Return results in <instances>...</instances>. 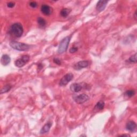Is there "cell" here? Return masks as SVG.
<instances>
[{
    "mask_svg": "<svg viewBox=\"0 0 137 137\" xmlns=\"http://www.w3.org/2000/svg\"><path fill=\"white\" fill-rule=\"evenodd\" d=\"M23 32V27L20 23H15L11 26L9 33L16 37L19 38L22 35Z\"/></svg>",
    "mask_w": 137,
    "mask_h": 137,
    "instance_id": "6da1fadb",
    "label": "cell"
},
{
    "mask_svg": "<svg viewBox=\"0 0 137 137\" xmlns=\"http://www.w3.org/2000/svg\"><path fill=\"white\" fill-rule=\"evenodd\" d=\"M10 45L12 48L18 51H26L31 48V45L24 43L19 42L16 41H12L10 42Z\"/></svg>",
    "mask_w": 137,
    "mask_h": 137,
    "instance_id": "7a4b0ae2",
    "label": "cell"
},
{
    "mask_svg": "<svg viewBox=\"0 0 137 137\" xmlns=\"http://www.w3.org/2000/svg\"><path fill=\"white\" fill-rule=\"evenodd\" d=\"M71 36H66L65 38L63 39L59 44L58 48V53L61 54L64 53H65L67 49L68 45L69 44L70 40H71Z\"/></svg>",
    "mask_w": 137,
    "mask_h": 137,
    "instance_id": "3957f363",
    "label": "cell"
},
{
    "mask_svg": "<svg viewBox=\"0 0 137 137\" xmlns=\"http://www.w3.org/2000/svg\"><path fill=\"white\" fill-rule=\"evenodd\" d=\"M30 60V56L27 55L22 56L21 57L17 59L15 62V65L18 67H21L24 66Z\"/></svg>",
    "mask_w": 137,
    "mask_h": 137,
    "instance_id": "277c9868",
    "label": "cell"
},
{
    "mask_svg": "<svg viewBox=\"0 0 137 137\" xmlns=\"http://www.w3.org/2000/svg\"><path fill=\"white\" fill-rule=\"evenodd\" d=\"M73 78H74V75L71 73L67 74L62 78L59 83V85L60 86H65L71 81Z\"/></svg>",
    "mask_w": 137,
    "mask_h": 137,
    "instance_id": "5b68a950",
    "label": "cell"
},
{
    "mask_svg": "<svg viewBox=\"0 0 137 137\" xmlns=\"http://www.w3.org/2000/svg\"><path fill=\"white\" fill-rule=\"evenodd\" d=\"M74 99L77 103L82 104L86 102L87 101H88L89 100V97L86 94H82L76 96Z\"/></svg>",
    "mask_w": 137,
    "mask_h": 137,
    "instance_id": "8992f818",
    "label": "cell"
},
{
    "mask_svg": "<svg viewBox=\"0 0 137 137\" xmlns=\"http://www.w3.org/2000/svg\"><path fill=\"white\" fill-rule=\"evenodd\" d=\"M89 65V62L87 61H82L76 63L74 67L76 70H80L82 68L87 67Z\"/></svg>",
    "mask_w": 137,
    "mask_h": 137,
    "instance_id": "52a82bcc",
    "label": "cell"
},
{
    "mask_svg": "<svg viewBox=\"0 0 137 137\" xmlns=\"http://www.w3.org/2000/svg\"><path fill=\"white\" fill-rule=\"evenodd\" d=\"M108 2V1H99L97 3V6H96V9H97V11L99 12H101L104 10L106 7Z\"/></svg>",
    "mask_w": 137,
    "mask_h": 137,
    "instance_id": "ba28073f",
    "label": "cell"
},
{
    "mask_svg": "<svg viewBox=\"0 0 137 137\" xmlns=\"http://www.w3.org/2000/svg\"><path fill=\"white\" fill-rule=\"evenodd\" d=\"M83 86H82L81 84L79 83H74L71 85L70 86V89L71 91L75 93L79 92L83 89Z\"/></svg>",
    "mask_w": 137,
    "mask_h": 137,
    "instance_id": "9c48e42d",
    "label": "cell"
},
{
    "mask_svg": "<svg viewBox=\"0 0 137 137\" xmlns=\"http://www.w3.org/2000/svg\"><path fill=\"white\" fill-rule=\"evenodd\" d=\"M41 11L45 16H49L52 14V8L48 5H42L41 8Z\"/></svg>",
    "mask_w": 137,
    "mask_h": 137,
    "instance_id": "30bf717a",
    "label": "cell"
},
{
    "mask_svg": "<svg viewBox=\"0 0 137 137\" xmlns=\"http://www.w3.org/2000/svg\"><path fill=\"white\" fill-rule=\"evenodd\" d=\"M11 58L8 55L4 54L3 55L1 59V63L3 66H7L9 63H10Z\"/></svg>",
    "mask_w": 137,
    "mask_h": 137,
    "instance_id": "8fae6325",
    "label": "cell"
},
{
    "mask_svg": "<svg viewBox=\"0 0 137 137\" xmlns=\"http://www.w3.org/2000/svg\"><path fill=\"white\" fill-rule=\"evenodd\" d=\"M136 127V123L133 121H129L126 123V129L129 131H133L135 130Z\"/></svg>",
    "mask_w": 137,
    "mask_h": 137,
    "instance_id": "7c38bea8",
    "label": "cell"
},
{
    "mask_svg": "<svg viewBox=\"0 0 137 137\" xmlns=\"http://www.w3.org/2000/svg\"><path fill=\"white\" fill-rule=\"evenodd\" d=\"M52 126V123L51 122H48L46 123L42 127V129L40 130V133L41 134H44L48 133L50 129H51V127Z\"/></svg>",
    "mask_w": 137,
    "mask_h": 137,
    "instance_id": "4fadbf2b",
    "label": "cell"
},
{
    "mask_svg": "<svg viewBox=\"0 0 137 137\" xmlns=\"http://www.w3.org/2000/svg\"><path fill=\"white\" fill-rule=\"evenodd\" d=\"M71 12V10L70 9L68 8H64L61 11V15L62 17L65 18L68 15H69V13Z\"/></svg>",
    "mask_w": 137,
    "mask_h": 137,
    "instance_id": "5bb4252c",
    "label": "cell"
},
{
    "mask_svg": "<svg viewBox=\"0 0 137 137\" xmlns=\"http://www.w3.org/2000/svg\"><path fill=\"white\" fill-rule=\"evenodd\" d=\"M37 22L39 26L41 27H43L46 25V21L41 17H39L37 19Z\"/></svg>",
    "mask_w": 137,
    "mask_h": 137,
    "instance_id": "9a60e30c",
    "label": "cell"
},
{
    "mask_svg": "<svg viewBox=\"0 0 137 137\" xmlns=\"http://www.w3.org/2000/svg\"><path fill=\"white\" fill-rule=\"evenodd\" d=\"M104 102L102 101H99L97 104H96V106L95 107V109H98L99 110H101L102 109H103L104 107Z\"/></svg>",
    "mask_w": 137,
    "mask_h": 137,
    "instance_id": "2e32d148",
    "label": "cell"
},
{
    "mask_svg": "<svg viewBox=\"0 0 137 137\" xmlns=\"http://www.w3.org/2000/svg\"><path fill=\"white\" fill-rule=\"evenodd\" d=\"M11 88V86L10 85H7L4 86L1 90V94H3L8 92Z\"/></svg>",
    "mask_w": 137,
    "mask_h": 137,
    "instance_id": "e0dca14e",
    "label": "cell"
},
{
    "mask_svg": "<svg viewBox=\"0 0 137 137\" xmlns=\"http://www.w3.org/2000/svg\"><path fill=\"white\" fill-rule=\"evenodd\" d=\"M135 94V91L134 90H127L125 93V95L127 97L131 98Z\"/></svg>",
    "mask_w": 137,
    "mask_h": 137,
    "instance_id": "ac0fdd59",
    "label": "cell"
},
{
    "mask_svg": "<svg viewBox=\"0 0 137 137\" xmlns=\"http://www.w3.org/2000/svg\"><path fill=\"white\" fill-rule=\"evenodd\" d=\"M129 61L131 63H136V54L135 53L133 55H132L129 59Z\"/></svg>",
    "mask_w": 137,
    "mask_h": 137,
    "instance_id": "d6986e66",
    "label": "cell"
},
{
    "mask_svg": "<svg viewBox=\"0 0 137 137\" xmlns=\"http://www.w3.org/2000/svg\"><path fill=\"white\" fill-rule=\"evenodd\" d=\"M53 61H54V62L56 64H57V65H61V60L58 58H54L53 59Z\"/></svg>",
    "mask_w": 137,
    "mask_h": 137,
    "instance_id": "ffe728a7",
    "label": "cell"
},
{
    "mask_svg": "<svg viewBox=\"0 0 137 137\" xmlns=\"http://www.w3.org/2000/svg\"><path fill=\"white\" fill-rule=\"evenodd\" d=\"M78 51V48L76 47H73L70 48V53H75Z\"/></svg>",
    "mask_w": 137,
    "mask_h": 137,
    "instance_id": "44dd1931",
    "label": "cell"
},
{
    "mask_svg": "<svg viewBox=\"0 0 137 137\" xmlns=\"http://www.w3.org/2000/svg\"><path fill=\"white\" fill-rule=\"evenodd\" d=\"M15 3L14 2H9L7 3V6L8 8H12L15 7Z\"/></svg>",
    "mask_w": 137,
    "mask_h": 137,
    "instance_id": "7402d4cb",
    "label": "cell"
},
{
    "mask_svg": "<svg viewBox=\"0 0 137 137\" xmlns=\"http://www.w3.org/2000/svg\"><path fill=\"white\" fill-rule=\"evenodd\" d=\"M30 6L33 8H35L36 7H37V3L35 2H31L30 3Z\"/></svg>",
    "mask_w": 137,
    "mask_h": 137,
    "instance_id": "603a6c76",
    "label": "cell"
},
{
    "mask_svg": "<svg viewBox=\"0 0 137 137\" xmlns=\"http://www.w3.org/2000/svg\"><path fill=\"white\" fill-rule=\"evenodd\" d=\"M120 136H130V135H129V134H122V135H121Z\"/></svg>",
    "mask_w": 137,
    "mask_h": 137,
    "instance_id": "cb8c5ba5",
    "label": "cell"
},
{
    "mask_svg": "<svg viewBox=\"0 0 137 137\" xmlns=\"http://www.w3.org/2000/svg\"><path fill=\"white\" fill-rule=\"evenodd\" d=\"M136 11H135V13H134V18H135V19H136Z\"/></svg>",
    "mask_w": 137,
    "mask_h": 137,
    "instance_id": "d4e9b609",
    "label": "cell"
},
{
    "mask_svg": "<svg viewBox=\"0 0 137 137\" xmlns=\"http://www.w3.org/2000/svg\"><path fill=\"white\" fill-rule=\"evenodd\" d=\"M86 136V135H80V136Z\"/></svg>",
    "mask_w": 137,
    "mask_h": 137,
    "instance_id": "484cf974",
    "label": "cell"
}]
</instances>
